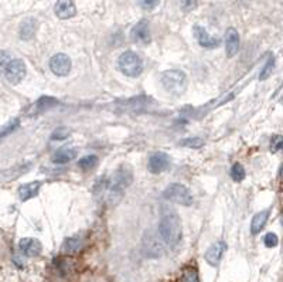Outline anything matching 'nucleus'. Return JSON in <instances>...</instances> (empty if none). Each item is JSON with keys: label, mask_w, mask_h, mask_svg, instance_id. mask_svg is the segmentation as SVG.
<instances>
[{"label": "nucleus", "mask_w": 283, "mask_h": 282, "mask_svg": "<svg viewBox=\"0 0 283 282\" xmlns=\"http://www.w3.org/2000/svg\"><path fill=\"white\" fill-rule=\"evenodd\" d=\"M54 10H56L58 19H71L75 16L76 13L75 3H74V0H57Z\"/></svg>", "instance_id": "obj_11"}, {"label": "nucleus", "mask_w": 283, "mask_h": 282, "mask_svg": "<svg viewBox=\"0 0 283 282\" xmlns=\"http://www.w3.org/2000/svg\"><path fill=\"white\" fill-rule=\"evenodd\" d=\"M194 36L197 38L198 44L206 47V48H215V47H220L221 44V40L217 37H212L209 33H207V30L201 26H194Z\"/></svg>", "instance_id": "obj_10"}, {"label": "nucleus", "mask_w": 283, "mask_h": 282, "mask_svg": "<svg viewBox=\"0 0 283 282\" xmlns=\"http://www.w3.org/2000/svg\"><path fill=\"white\" fill-rule=\"evenodd\" d=\"M245 169L241 163H235L232 165L231 168V177L235 180V182H242L245 179Z\"/></svg>", "instance_id": "obj_23"}, {"label": "nucleus", "mask_w": 283, "mask_h": 282, "mask_svg": "<svg viewBox=\"0 0 283 282\" xmlns=\"http://www.w3.org/2000/svg\"><path fill=\"white\" fill-rule=\"evenodd\" d=\"M225 48H226V57L237 56V53L239 51V34L235 29H228L225 34Z\"/></svg>", "instance_id": "obj_14"}, {"label": "nucleus", "mask_w": 283, "mask_h": 282, "mask_svg": "<svg viewBox=\"0 0 283 282\" xmlns=\"http://www.w3.org/2000/svg\"><path fill=\"white\" fill-rule=\"evenodd\" d=\"M268 219H269V210H264V211H259L258 214H255L252 219V223H251V233L253 235L259 234L264 230Z\"/></svg>", "instance_id": "obj_17"}, {"label": "nucleus", "mask_w": 283, "mask_h": 282, "mask_svg": "<svg viewBox=\"0 0 283 282\" xmlns=\"http://www.w3.org/2000/svg\"><path fill=\"white\" fill-rule=\"evenodd\" d=\"M70 135H71V131H70L68 128L61 126V128H57L56 131L53 132L51 139H53V141H64V139H67Z\"/></svg>", "instance_id": "obj_27"}, {"label": "nucleus", "mask_w": 283, "mask_h": 282, "mask_svg": "<svg viewBox=\"0 0 283 282\" xmlns=\"http://www.w3.org/2000/svg\"><path fill=\"white\" fill-rule=\"evenodd\" d=\"M118 65L119 70L128 77H139L143 71V61L139 54L133 53V51H126L118 60Z\"/></svg>", "instance_id": "obj_3"}, {"label": "nucleus", "mask_w": 283, "mask_h": 282, "mask_svg": "<svg viewBox=\"0 0 283 282\" xmlns=\"http://www.w3.org/2000/svg\"><path fill=\"white\" fill-rule=\"evenodd\" d=\"M181 146H186V148H193V149H198L204 145V141L201 138H187V139H183L180 142Z\"/></svg>", "instance_id": "obj_25"}, {"label": "nucleus", "mask_w": 283, "mask_h": 282, "mask_svg": "<svg viewBox=\"0 0 283 282\" xmlns=\"http://www.w3.org/2000/svg\"><path fill=\"white\" fill-rule=\"evenodd\" d=\"M9 57L6 56L3 51H0V70H3L4 71V68H6V65L9 64Z\"/></svg>", "instance_id": "obj_32"}, {"label": "nucleus", "mask_w": 283, "mask_h": 282, "mask_svg": "<svg viewBox=\"0 0 283 282\" xmlns=\"http://www.w3.org/2000/svg\"><path fill=\"white\" fill-rule=\"evenodd\" d=\"M225 250H226L225 243H224V241H218V243L212 244L208 248L206 255H204V258H206V261H207L209 265L217 266V265L220 264V261H221V258H223Z\"/></svg>", "instance_id": "obj_12"}, {"label": "nucleus", "mask_w": 283, "mask_h": 282, "mask_svg": "<svg viewBox=\"0 0 283 282\" xmlns=\"http://www.w3.org/2000/svg\"><path fill=\"white\" fill-rule=\"evenodd\" d=\"M279 174H281V177H283V165H282V168H281V172H279Z\"/></svg>", "instance_id": "obj_33"}, {"label": "nucleus", "mask_w": 283, "mask_h": 282, "mask_svg": "<svg viewBox=\"0 0 283 282\" xmlns=\"http://www.w3.org/2000/svg\"><path fill=\"white\" fill-rule=\"evenodd\" d=\"M159 234L169 247H176L181 243L183 227L177 211L170 206L162 207V219L159 224Z\"/></svg>", "instance_id": "obj_1"}, {"label": "nucleus", "mask_w": 283, "mask_h": 282, "mask_svg": "<svg viewBox=\"0 0 283 282\" xmlns=\"http://www.w3.org/2000/svg\"><path fill=\"white\" fill-rule=\"evenodd\" d=\"M283 149V136L282 135H275L270 139V152H279Z\"/></svg>", "instance_id": "obj_28"}, {"label": "nucleus", "mask_w": 283, "mask_h": 282, "mask_svg": "<svg viewBox=\"0 0 283 282\" xmlns=\"http://www.w3.org/2000/svg\"><path fill=\"white\" fill-rule=\"evenodd\" d=\"M245 1H249V0H245Z\"/></svg>", "instance_id": "obj_34"}, {"label": "nucleus", "mask_w": 283, "mask_h": 282, "mask_svg": "<svg viewBox=\"0 0 283 282\" xmlns=\"http://www.w3.org/2000/svg\"><path fill=\"white\" fill-rule=\"evenodd\" d=\"M159 1L160 0H140V3H142V6L145 7V9H148V10H151V9H154L157 4H159Z\"/></svg>", "instance_id": "obj_31"}, {"label": "nucleus", "mask_w": 283, "mask_h": 282, "mask_svg": "<svg viewBox=\"0 0 283 282\" xmlns=\"http://www.w3.org/2000/svg\"><path fill=\"white\" fill-rule=\"evenodd\" d=\"M76 152L74 149H68V148H64V149H60L54 153L53 156V162L57 165H64V163H68L71 162L73 159H75Z\"/></svg>", "instance_id": "obj_19"}, {"label": "nucleus", "mask_w": 283, "mask_h": 282, "mask_svg": "<svg viewBox=\"0 0 283 282\" xmlns=\"http://www.w3.org/2000/svg\"><path fill=\"white\" fill-rule=\"evenodd\" d=\"M142 248L143 252L146 254V257L149 258H159L163 255V245L162 241L159 240L157 235H154V233H146L142 241Z\"/></svg>", "instance_id": "obj_5"}, {"label": "nucleus", "mask_w": 283, "mask_h": 282, "mask_svg": "<svg viewBox=\"0 0 283 282\" xmlns=\"http://www.w3.org/2000/svg\"><path fill=\"white\" fill-rule=\"evenodd\" d=\"M162 84L169 94L179 96V95L184 94L187 88V77L180 70H170V71L163 73Z\"/></svg>", "instance_id": "obj_2"}, {"label": "nucleus", "mask_w": 283, "mask_h": 282, "mask_svg": "<svg viewBox=\"0 0 283 282\" xmlns=\"http://www.w3.org/2000/svg\"><path fill=\"white\" fill-rule=\"evenodd\" d=\"M20 251L26 255V257H37L41 254V250H43V245L41 243L36 240V238H23L20 240L19 243Z\"/></svg>", "instance_id": "obj_13"}, {"label": "nucleus", "mask_w": 283, "mask_h": 282, "mask_svg": "<svg viewBox=\"0 0 283 282\" xmlns=\"http://www.w3.org/2000/svg\"><path fill=\"white\" fill-rule=\"evenodd\" d=\"M84 247V240L82 237L79 235H74V237H70L64 241L62 244V251L68 255H74L76 252H79Z\"/></svg>", "instance_id": "obj_15"}, {"label": "nucleus", "mask_w": 283, "mask_h": 282, "mask_svg": "<svg viewBox=\"0 0 283 282\" xmlns=\"http://www.w3.org/2000/svg\"><path fill=\"white\" fill-rule=\"evenodd\" d=\"M179 282H200L198 281V274L195 268H186L180 277Z\"/></svg>", "instance_id": "obj_22"}, {"label": "nucleus", "mask_w": 283, "mask_h": 282, "mask_svg": "<svg viewBox=\"0 0 283 282\" xmlns=\"http://www.w3.org/2000/svg\"><path fill=\"white\" fill-rule=\"evenodd\" d=\"M19 119H13V121H10L7 125H4L1 129H0V139H3L4 136H7V135H10L12 132H15V129L19 126Z\"/></svg>", "instance_id": "obj_26"}, {"label": "nucleus", "mask_w": 283, "mask_h": 282, "mask_svg": "<svg viewBox=\"0 0 283 282\" xmlns=\"http://www.w3.org/2000/svg\"><path fill=\"white\" fill-rule=\"evenodd\" d=\"M36 33V20L27 19L24 20L20 26V37L23 40H30Z\"/></svg>", "instance_id": "obj_20"}, {"label": "nucleus", "mask_w": 283, "mask_h": 282, "mask_svg": "<svg viewBox=\"0 0 283 282\" xmlns=\"http://www.w3.org/2000/svg\"><path fill=\"white\" fill-rule=\"evenodd\" d=\"M4 77L10 84H19L26 77V64L21 60H10L4 68Z\"/></svg>", "instance_id": "obj_6"}, {"label": "nucleus", "mask_w": 283, "mask_h": 282, "mask_svg": "<svg viewBox=\"0 0 283 282\" xmlns=\"http://www.w3.org/2000/svg\"><path fill=\"white\" fill-rule=\"evenodd\" d=\"M79 168L82 170H91L94 169L95 166L98 165V157L95 155H87L84 156L81 160H79Z\"/></svg>", "instance_id": "obj_21"}, {"label": "nucleus", "mask_w": 283, "mask_h": 282, "mask_svg": "<svg viewBox=\"0 0 283 282\" xmlns=\"http://www.w3.org/2000/svg\"><path fill=\"white\" fill-rule=\"evenodd\" d=\"M131 38L132 41L137 43V44H149L150 43V27L148 20H140L139 23L134 24L131 33Z\"/></svg>", "instance_id": "obj_8"}, {"label": "nucleus", "mask_w": 283, "mask_h": 282, "mask_svg": "<svg viewBox=\"0 0 283 282\" xmlns=\"http://www.w3.org/2000/svg\"><path fill=\"white\" fill-rule=\"evenodd\" d=\"M179 1H180V6H181L183 12H191L197 4L195 0H179Z\"/></svg>", "instance_id": "obj_30"}, {"label": "nucleus", "mask_w": 283, "mask_h": 282, "mask_svg": "<svg viewBox=\"0 0 283 282\" xmlns=\"http://www.w3.org/2000/svg\"><path fill=\"white\" fill-rule=\"evenodd\" d=\"M60 102L57 101L56 98H53V96H41L40 99H38L37 102L33 105V112L37 113V112H43V111H47V110H51L53 107H57Z\"/></svg>", "instance_id": "obj_18"}, {"label": "nucleus", "mask_w": 283, "mask_h": 282, "mask_svg": "<svg viewBox=\"0 0 283 282\" xmlns=\"http://www.w3.org/2000/svg\"><path fill=\"white\" fill-rule=\"evenodd\" d=\"M264 243L268 248H273V247H276V245H278V243H279V238H278V235H276L275 233H268V234L265 235Z\"/></svg>", "instance_id": "obj_29"}, {"label": "nucleus", "mask_w": 283, "mask_h": 282, "mask_svg": "<svg viewBox=\"0 0 283 282\" xmlns=\"http://www.w3.org/2000/svg\"><path fill=\"white\" fill-rule=\"evenodd\" d=\"M163 197L166 200H170L173 203H179L181 206H190V204H193V196H191L190 190L186 186L180 185V183L170 185L169 188L164 190Z\"/></svg>", "instance_id": "obj_4"}, {"label": "nucleus", "mask_w": 283, "mask_h": 282, "mask_svg": "<svg viewBox=\"0 0 283 282\" xmlns=\"http://www.w3.org/2000/svg\"><path fill=\"white\" fill-rule=\"evenodd\" d=\"M50 68L58 77L68 76L71 71V58L67 54H56L50 60Z\"/></svg>", "instance_id": "obj_7"}, {"label": "nucleus", "mask_w": 283, "mask_h": 282, "mask_svg": "<svg viewBox=\"0 0 283 282\" xmlns=\"http://www.w3.org/2000/svg\"><path fill=\"white\" fill-rule=\"evenodd\" d=\"M170 166V156L167 153H163V152H156L150 155L149 157V163H148V168L151 173L157 174V173H162L164 170L169 169Z\"/></svg>", "instance_id": "obj_9"}, {"label": "nucleus", "mask_w": 283, "mask_h": 282, "mask_svg": "<svg viewBox=\"0 0 283 282\" xmlns=\"http://www.w3.org/2000/svg\"><path fill=\"white\" fill-rule=\"evenodd\" d=\"M273 68H275V57H269V60L266 61V64L264 65V68H262V71H261V76H259V79H266V78H269L270 74H272V71H273Z\"/></svg>", "instance_id": "obj_24"}, {"label": "nucleus", "mask_w": 283, "mask_h": 282, "mask_svg": "<svg viewBox=\"0 0 283 282\" xmlns=\"http://www.w3.org/2000/svg\"><path fill=\"white\" fill-rule=\"evenodd\" d=\"M40 188H41V183H40V182H31V183H27V185L20 186L19 188L20 200L27 202V200L33 199L34 196H37L38 194Z\"/></svg>", "instance_id": "obj_16"}]
</instances>
